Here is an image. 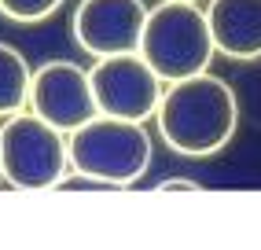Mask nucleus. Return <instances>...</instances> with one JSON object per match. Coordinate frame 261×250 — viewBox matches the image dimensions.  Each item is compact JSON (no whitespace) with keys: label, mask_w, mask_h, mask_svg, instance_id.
<instances>
[{"label":"nucleus","mask_w":261,"mask_h":250,"mask_svg":"<svg viewBox=\"0 0 261 250\" xmlns=\"http://www.w3.org/2000/svg\"><path fill=\"white\" fill-rule=\"evenodd\" d=\"M70 144V169L77 177L103 188H129L151 169L154 140L144 121L96 114L74 133H66Z\"/></svg>","instance_id":"obj_2"},{"label":"nucleus","mask_w":261,"mask_h":250,"mask_svg":"<svg viewBox=\"0 0 261 250\" xmlns=\"http://www.w3.org/2000/svg\"><path fill=\"white\" fill-rule=\"evenodd\" d=\"M136 52L162 81L210 70L217 52L210 37V22H206V8H199L195 0H162L159 8L147 11Z\"/></svg>","instance_id":"obj_3"},{"label":"nucleus","mask_w":261,"mask_h":250,"mask_svg":"<svg viewBox=\"0 0 261 250\" xmlns=\"http://www.w3.org/2000/svg\"><path fill=\"white\" fill-rule=\"evenodd\" d=\"M96 111L111 118H129V121H147L162 99L166 81L147 66L140 52H118L103 56L89 70Z\"/></svg>","instance_id":"obj_5"},{"label":"nucleus","mask_w":261,"mask_h":250,"mask_svg":"<svg viewBox=\"0 0 261 250\" xmlns=\"http://www.w3.org/2000/svg\"><path fill=\"white\" fill-rule=\"evenodd\" d=\"M154 191H159V195H162V191H202V184L191 181V177H173V181H162Z\"/></svg>","instance_id":"obj_11"},{"label":"nucleus","mask_w":261,"mask_h":250,"mask_svg":"<svg viewBox=\"0 0 261 250\" xmlns=\"http://www.w3.org/2000/svg\"><path fill=\"white\" fill-rule=\"evenodd\" d=\"M151 118L169 151L184 158H210L236 136L239 99L224 78L202 70L191 78L166 81Z\"/></svg>","instance_id":"obj_1"},{"label":"nucleus","mask_w":261,"mask_h":250,"mask_svg":"<svg viewBox=\"0 0 261 250\" xmlns=\"http://www.w3.org/2000/svg\"><path fill=\"white\" fill-rule=\"evenodd\" d=\"M195 4H202V0H195Z\"/></svg>","instance_id":"obj_12"},{"label":"nucleus","mask_w":261,"mask_h":250,"mask_svg":"<svg viewBox=\"0 0 261 250\" xmlns=\"http://www.w3.org/2000/svg\"><path fill=\"white\" fill-rule=\"evenodd\" d=\"M30 63L19 48H11L8 41H0V118H8L15 111H26L30 99Z\"/></svg>","instance_id":"obj_9"},{"label":"nucleus","mask_w":261,"mask_h":250,"mask_svg":"<svg viewBox=\"0 0 261 250\" xmlns=\"http://www.w3.org/2000/svg\"><path fill=\"white\" fill-rule=\"evenodd\" d=\"M63 4H66V0H0V15H4V19H11V22L30 26V22L51 19V15H56Z\"/></svg>","instance_id":"obj_10"},{"label":"nucleus","mask_w":261,"mask_h":250,"mask_svg":"<svg viewBox=\"0 0 261 250\" xmlns=\"http://www.w3.org/2000/svg\"><path fill=\"white\" fill-rule=\"evenodd\" d=\"M26 107L33 114H41L63 133H74L77 125L96 118V96H92V81L89 70H81L70 59H51L37 66L30 74V99Z\"/></svg>","instance_id":"obj_6"},{"label":"nucleus","mask_w":261,"mask_h":250,"mask_svg":"<svg viewBox=\"0 0 261 250\" xmlns=\"http://www.w3.org/2000/svg\"><path fill=\"white\" fill-rule=\"evenodd\" d=\"M0 181H4V177H0Z\"/></svg>","instance_id":"obj_13"},{"label":"nucleus","mask_w":261,"mask_h":250,"mask_svg":"<svg viewBox=\"0 0 261 250\" xmlns=\"http://www.w3.org/2000/svg\"><path fill=\"white\" fill-rule=\"evenodd\" d=\"M70 144L33 111H15L0 125V177L19 191H48L70 177Z\"/></svg>","instance_id":"obj_4"},{"label":"nucleus","mask_w":261,"mask_h":250,"mask_svg":"<svg viewBox=\"0 0 261 250\" xmlns=\"http://www.w3.org/2000/svg\"><path fill=\"white\" fill-rule=\"evenodd\" d=\"M147 19L144 0H81L74 8V41L92 59L136 52Z\"/></svg>","instance_id":"obj_7"},{"label":"nucleus","mask_w":261,"mask_h":250,"mask_svg":"<svg viewBox=\"0 0 261 250\" xmlns=\"http://www.w3.org/2000/svg\"><path fill=\"white\" fill-rule=\"evenodd\" d=\"M214 52L224 59H261V0H210L206 4Z\"/></svg>","instance_id":"obj_8"}]
</instances>
